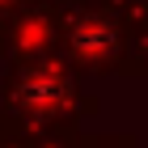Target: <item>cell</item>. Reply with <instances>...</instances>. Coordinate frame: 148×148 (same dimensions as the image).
I'll return each mask as SVG.
<instances>
[{
  "mask_svg": "<svg viewBox=\"0 0 148 148\" xmlns=\"http://www.w3.org/2000/svg\"><path fill=\"white\" fill-rule=\"evenodd\" d=\"M72 42H76L80 55H106V51L114 47V30L106 21H80L76 34H72Z\"/></svg>",
  "mask_w": 148,
  "mask_h": 148,
  "instance_id": "cell-1",
  "label": "cell"
}]
</instances>
